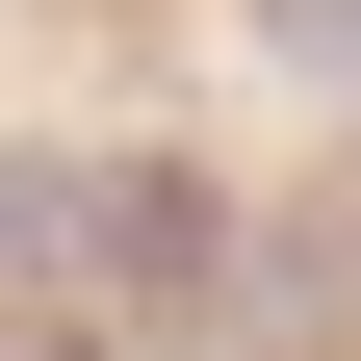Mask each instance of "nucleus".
<instances>
[{
    "label": "nucleus",
    "mask_w": 361,
    "mask_h": 361,
    "mask_svg": "<svg viewBox=\"0 0 361 361\" xmlns=\"http://www.w3.org/2000/svg\"><path fill=\"white\" fill-rule=\"evenodd\" d=\"M0 258H26V284H207V180H155V155H26L0 180Z\"/></svg>",
    "instance_id": "obj_1"
}]
</instances>
